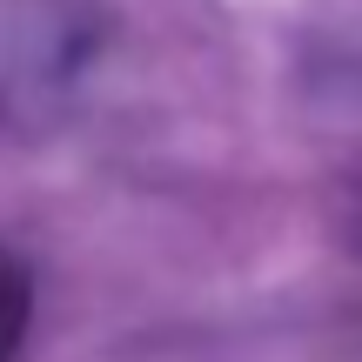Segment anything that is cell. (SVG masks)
I'll list each match as a JSON object with an SVG mask.
<instances>
[{
	"mask_svg": "<svg viewBox=\"0 0 362 362\" xmlns=\"http://www.w3.org/2000/svg\"><path fill=\"white\" fill-rule=\"evenodd\" d=\"M27 322H34V275H27L21 255H7V248H0V362L21 356Z\"/></svg>",
	"mask_w": 362,
	"mask_h": 362,
	"instance_id": "6da1fadb",
	"label": "cell"
}]
</instances>
